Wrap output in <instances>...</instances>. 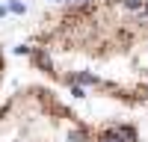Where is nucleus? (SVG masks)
Wrapping results in <instances>:
<instances>
[{"label":"nucleus","mask_w":148,"mask_h":142,"mask_svg":"<svg viewBox=\"0 0 148 142\" xmlns=\"http://www.w3.org/2000/svg\"><path fill=\"white\" fill-rule=\"evenodd\" d=\"M51 3H65V0H51Z\"/></svg>","instance_id":"423d86ee"},{"label":"nucleus","mask_w":148,"mask_h":142,"mask_svg":"<svg viewBox=\"0 0 148 142\" xmlns=\"http://www.w3.org/2000/svg\"><path fill=\"white\" fill-rule=\"evenodd\" d=\"M139 12H142V15L148 18V0H145V3H142V9H139Z\"/></svg>","instance_id":"20e7f679"},{"label":"nucleus","mask_w":148,"mask_h":142,"mask_svg":"<svg viewBox=\"0 0 148 142\" xmlns=\"http://www.w3.org/2000/svg\"><path fill=\"white\" fill-rule=\"evenodd\" d=\"M77 3H83V0H77Z\"/></svg>","instance_id":"0eeeda50"},{"label":"nucleus","mask_w":148,"mask_h":142,"mask_svg":"<svg viewBox=\"0 0 148 142\" xmlns=\"http://www.w3.org/2000/svg\"><path fill=\"white\" fill-rule=\"evenodd\" d=\"M6 9H12L15 15H21V12H27V6H24L21 0H9V6H6Z\"/></svg>","instance_id":"7ed1b4c3"},{"label":"nucleus","mask_w":148,"mask_h":142,"mask_svg":"<svg viewBox=\"0 0 148 142\" xmlns=\"http://www.w3.org/2000/svg\"><path fill=\"white\" fill-rule=\"evenodd\" d=\"M6 12H9V9H6V6H0V18H3V15H6Z\"/></svg>","instance_id":"39448f33"},{"label":"nucleus","mask_w":148,"mask_h":142,"mask_svg":"<svg viewBox=\"0 0 148 142\" xmlns=\"http://www.w3.org/2000/svg\"><path fill=\"white\" fill-rule=\"evenodd\" d=\"M33 65H39V68H45V71H51L53 62H51V56H47L45 51H36V53H33Z\"/></svg>","instance_id":"f257e3e1"},{"label":"nucleus","mask_w":148,"mask_h":142,"mask_svg":"<svg viewBox=\"0 0 148 142\" xmlns=\"http://www.w3.org/2000/svg\"><path fill=\"white\" fill-rule=\"evenodd\" d=\"M142 3H145V0H121V6L130 9V12H139V9H142Z\"/></svg>","instance_id":"f03ea898"}]
</instances>
